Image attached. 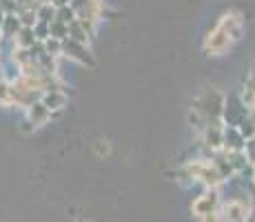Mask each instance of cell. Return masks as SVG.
<instances>
[{"label": "cell", "instance_id": "6da1fadb", "mask_svg": "<svg viewBox=\"0 0 255 222\" xmlns=\"http://www.w3.org/2000/svg\"><path fill=\"white\" fill-rule=\"evenodd\" d=\"M186 171H189L191 178H198L209 187H215L224 180V176L218 171V165H209V162H191L186 167Z\"/></svg>", "mask_w": 255, "mask_h": 222}, {"label": "cell", "instance_id": "7a4b0ae2", "mask_svg": "<svg viewBox=\"0 0 255 222\" xmlns=\"http://www.w3.org/2000/svg\"><path fill=\"white\" fill-rule=\"evenodd\" d=\"M229 44H231V36H229L224 29H215V31H211L207 36V40H204V49H207V53L211 56H218V53L227 51Z\"/></svg>", "mask_w": 255, "mask_h": 222}, {"label": "cell", "instance_id": "3957f363", "mask_svg": "<svg viewBox=\"0 0 255 222\" xmlns=\"http://www.w3.org/2000/svg\"><path fill=\"white\" fill-rule=\"evenodd\" d=\"M62 53H65V56H69V58H73V60L85 62V65H93V58L89 56L87 47L82 42L73 40V38H62Z\"/></svg>", "mask_w": 255, "mask_h": 222}, {"label": "cell", "instance_id": "277c9868", "mask_svg": "<svg viewBox=\"0 0 255 222\" xmlns=\"http://www.w3.org/2000/svg\"><path fill=\"white\" fill-rule=\"evenodd\" d=\"M215 207H218V194H215V191H209V194L200 196V198L193 202V214L200 216V218L211 220L215 214Z\"/></svg>", "mask_w": 255, "mask_h": 222}, {"label": "cell", "instance_id": "5b68a950", "mask_svg": "<svg viewBox=\"0 0 255 222\" xmlns=\"http://www.w3.org/2000/svg\"><path fill=\"white\" fill-rule=\"evenodd\" d=\"M218 27L224 29V31L231 36V40H238L240 33H242V18H240L238 13H224V16L220 18Z\"/></svg>", "mask_w": 255, "mask_h": 222}, {"label": "cell", "instance_id": "8992f818", "mask_svg": "<svg viewBox=\"0 0 255 222\" xmlns=\"http://www.w3.org/2000/svg\"><path fill=\"white\" fill-rule=\"evenodd\" d=\"M249 218V207L240 200H231L229 205H224V220L242 222Z\"/></svg>", "mask_w": 255, "mask_h": 222}, {"label": "cell", "instance_id": "52a82bcc", "mask_svg": "<svg viewBox=\"0 0 255 222\" xmlns=\"http://www.w3.org/2000/svg\"><path fill=\"white\" fill-rule=\"evenodd\" d=\"M49 118H51V109H49L45 102H31L29 105V120L33 125H45Z\"/></svg>", "mask_w": 255, "mask_h": 222}, {"label": "cell", "instance_id": "ba28073f", "mask_svg": "<svg viewBox=\"0 0 255 222\" xmlns=\"http://www.w3.org/2000/svg\"><path fill=\"white\" fill-rule=\"evenodd\" d=\"M13 38H16V44H18V47H22V49H29V47H33V44L38 42L36 33H33V27H29V24H22V27L18 29V33H16Z\"/></svg>", "mask_w": 255, "mask_h": 222}, {"label": "cell", "instance_id": "9c48e42d", "mask_svg": "<svg viewBox=\"0 0 255 222\" xmlns=\"http://www.w3.org/2000/svg\"><path fill=\"white\" fill-rule=\"evenodd\" d=\"M22 27V22H20V18L16 16V13H4V18H2V24H0V31H2V36H7V38H13L18 33V29Z\"/></svg>", "mask_w": 255, "mask_h": 222}, {"label": "cell", "instance_id": "30bf717a", "mask_svg": "<svg viewBox=\"0 0 255 222\" xmlns=\"http://www.w3.org/2000/svg\"><path fill=\"white\" fill-rule=\"evenodd\" d=\"M42 102H45L49 109H62V107H65V102H67V98H65V93H62L60 89H47Z\"/></svg>", "mask_w": 255, "mask_h": 222}, {"label": "cell", "instance_id": "8fae6325", "mask_svg": "<svg viewBox=\"0 0 255 222\" xmlns=\"http://www.w3.org/2000/svg\"><path fill=\"white\" fill-rule=\"evenodd\" d=\"M49 36L60 38V40H62V38H67V36H69V24L58 20V18H53V20L49 22Z\"/></svg>", "mask_w": 255, "mask_h": 222}, {"label": "cell", "instance_id": "7c38bea8", "mask_svg": "<svg viewBox=\"0 0 255 222\" xmlns=\"http://www.w3.org/2000/svg\"><path fill=\"white\" fill-rule=\"evenodd\" d=\"M36 16L40 18L42 22H51L53 18H56V9H53V4H51V2H42L40 7H38Z\"/></svg>", "mask_w": 255, "mask_h": 222}, {"label": "cell", "instance_id": "4fadbf2b", "mask_svg": "<svg viewBox=\"0 0 255 222\" xmlns=\"http://www.w3.org/2000/svg\"><path fill=\"white\" fill-rule=\"evenodd\" d=\"M45 53H49V56H58V53H62V40L60 38L49 36L45 40Z\"/></svg>", "mask_w": 255, "mask_h": 222}, {"label": "cell", "instance_id": "5bb4252c", "mask_svg": "<svg viewBox=\"0 0 255 222\" xmlns=\"http://www.w3.org/2000/svg\"><path fill=\"white\" fill-rule=\"evenodd\" d=\"M56 18H58V20H62V22L69 24L71 20H76V9L69 7V4H62V7H58Z\"/></svg>", "mask_w": 255, "mask_h": 222}, {"label": "cell", "instance_id": "9a60e30c", "mask_svg": "<svg viewBox=\"0 0 255 222\" xmlns=\"http://www.w3.org/2000/svg\"><path fill=\"white\" fill-rule=\"evenodd\" d=\"M204 140H207L209 147H220V145H222V133H220L218 127H209V129H207V138H204Z\"/></svg>", "mask_w": 255, "mask_h": 222}, {"label": "cell", "instance_id": "2e32d148", "mask_svg": "<svg viewBox=\"0 0 255 222\" xmlns=\"http://www.w3.org/2000/svg\"><path fill=\"white\" fill-rule=\"evenodd\" d=\"M240 136L242 138H255V122L244 120L242 125H240Z\"/></svg>", "mask_w": 255, "mask_h": 222}, {"label": "cell", "instance_id": "e0dca14e", "mask_svg": "<svg viewBox=\"0 0 255 222\" xmlns=\"http://www.w3.org/2000/svg\"><path fill=\"white\" fill-rule=\"evenodd\" d=\"M0 102L2 105H11V87L4 85L2 80H0Z\"/></svg>", "mask_w": 255, "mask_h": 222}, {"label": "cell", "instance_id": "ac0fdd59", "mask_svg": "<svg viewBox=\"0 0 255 222\" xmlns=\"http://www.w3.org/2000/svg\"><path fill=\"white\" fill-rule=\"evenodd\" d=\"M53 7H62V4H69V0H51Z\"/></svg>", "mask_w": 255, "mask_h": 222}, {"label": "cell", "instance_id": "d6986e66", "mask_svg": "<svg viewBox=\"0 0 255 222\" xmlns=\"http://www.w3.org/2000/svg\"><path fill=\"white\" fill-rule=\"evenodd\" d=\"M2 18H4V11H2V7H0V24H2Z\"/></svg>", "mask_w": 255, "mask_h": 222}, {"label": "cell", "instance_id": "ffe728a7", "mask_svg": "<svg viewBox=\"0 0 255 222\" xmlns=\"http://www.w3.org/2000/svg\"><path fill=\"white\" fill-rule=\"evenodd\" d=\"M0 80H2V67H0Z\"/></svg>", "mask_w": 255, "mask_h": 222}]
</instances>
